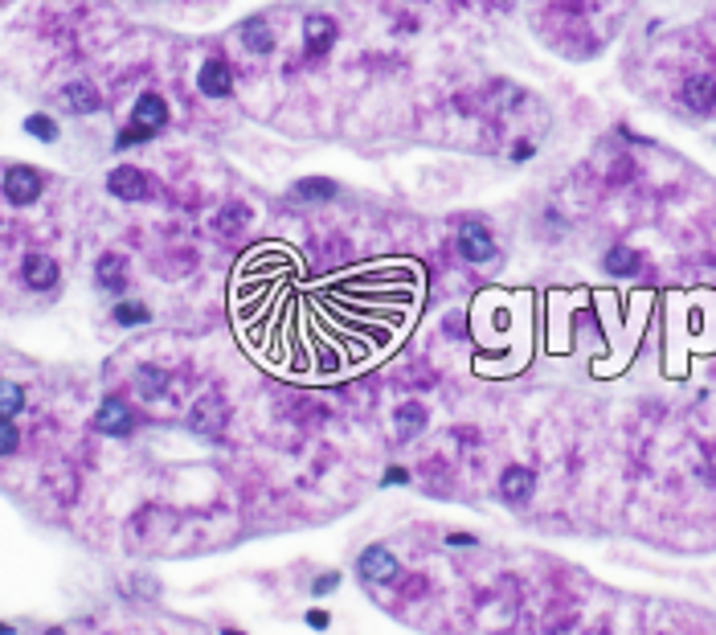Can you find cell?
I'll return each instance as SVG.
<instances>
[{"mask_svg":"<svg viewBox=\"0 0 716 635\" xmlns=\"http://www.w3.org/2000/svg\"><path fill=\"white\" fill-rule=\"evenodd\" d=\"M242 226H246V209H222V217H217V230L222 234H238Z\"/></svg>","mask_w":716,"mask_h":635,"instance_id":"cb8c5ba5","label":"cell"},{"mask_svg":"<svg viewBox=\"0 0 716 635\" xmlns=\"http://www.w3.org/2000/svg\"><path fill=\"white\" fill-rule=\"evenodd\" d=\"M144 140H152V132L140 127V124H132L127 132H119V148H127V144H144Z\"/></svg>","mask_w":716,"mask_h":635,"instance_id":"d4e9b609","label":"cell"},{"mask_svg":"<svg viewBox=\"0 0 716 635\" xmlns=\"http://www.w3.org/2000/svg\"><path fill=\"white\" fill-rule=\"evenodd\" d=\"M21 447V430L13 427V418H0V455H13Z\"/></svg>","mask_w":716,"mask_h":635,"instance_id":"603a6c76","label":"cell"},{"mask_svg":"<svg viewBox=\"0 0 716 635\" xmlns=\"http://www.w3.org/2000/svg\"><path fill=\"white\" fill-rule=\"evenodd\" d=\"M356 569H361L364 582H377V586H389L397 578V558L385 549V545H369V549L361 553V561H356Z\"/></svg>","mask_w":716,"mask_h":635,"instance_id":"3957f363","label":"cell"},{"mask_svg":"<svg viewBox=\"0 0 716 635\" xmlns=\"http://www.w3.org/2000/svg\"><path fill=\"white\" fill-rule=\"evenodd\" d=\"M307 623H312L315 631H328V623H332V619H328V610H320V607H315V610H307Z\"/></svg>","mask_w":716,"mask_h":635,"instance_id":"4316f807","label":"cell"},{"mask_svg":"<svg viewBox=\"0 0 716 635\" xmlns=\"http://www.w3.org/2000/svg\"><path fill=\"white\" fill-rule=\"evenodd\" d=\"M446 545H475L471 533H446Z\"/></svg>","mask_w":716,"mask_h":635,"instance_id":"f1b7e54d","label":"cell"},{"mask_svg":"<svg viewBox=\"0 0 716 635\" xmlns=\"http://www.w3.org/2000/svg\"><path fill=\"white\" fill-rule=\"evenodd\" d=\"M222 635H246V631H234V627H225V631Z\"/></svg>","mask_w":716,"mask_h":635,"instance_id":"1f68e13d","label":"cell"},{"mask_svg":"<svg viewBox=\"0 0 716 635\" xmlns=\"http://www.w3.org/2000/svg\"><path fill=\"white\" fill-rule=\"evenodd\" d=\"M189 427L197 430V435H222V427H225V402H222V394H205V398H201V402L193 406Z\"/></svg>","mask_w":716,"mask_h":635,"instance_id":"9c48e42d","label":"cell"},{"mask_svg":"<svg viewBox=\"0 0 716 635\" xmlns=\"http://www.w3.org/2000/svg\"><path fill=\"white\" fill-rule=\"evenodd\" d=\"M536 492V471L524 468V463H512V468H503L500 476V496L508 504H528Z\"/></svg>","mask_w":716,"mask_h":635,"instance_id":"277c9868","label":"cell"},{"mask_svg":"<svg viewBox=\"0 0 716 635\" xmlns=\"http://www.w3.org/2000/svg\"><path fill=\"white\" fill-rule=\"evenodd\" d=\"M25 132L37 136V140H45V144L58 140V124H54L50 116H29V119H25Z\"/></svg>","mask_w":716,"mask_h":635,"instance_id":"7402d4cb","label":"cell"},{"mask_svg":"<svg viewBox=\"0 0 716 635\" xmlns=\"http://www.w3.org/2000/svg\"><path fill=\"white\" fill-rule=\"evenodd\" d=\"M0 635H13V627H5V623H0Z\"/></svg>","mask_w":716,"mask_h":635,"instance_id":"d6a6232c","label":"cell"},{"mask_svg":"<svg viewBox=\"0 0 716 635\" xmlns=\"http://www.w3.org/2000/svg\"><path fill=\"white\" fill-rule=\"evenodd\" d=\"M45 635H66V631H62V627H50V631H45Z\"/></svg>","mask_w":716,"mask_h":635,"instance_id":"4dcf8cb0","label":"cell"},{"mask_svg":"<svg viewBox=\"0 0 716 635\" xmlns=\"http://www.w3.org/2000/svg\"><path fill=\"white\" fill-rule=\"evenodd\" d=\"M336 586H340V574H336V569H328V574H320V578L312 582V590H315V594H332Z\"/></svg>","mask_w":716,"mask_h":635,"instance_id":"484cf974","label":"cell"},{"mask_svg":"<svg viewBox=\"0 0 716 635\" xmlns=\"http://www.w3.org/2000/svg\"><path fill=\"white\" fill-rule=\"evenodd\" d=\"M21 275H25V283L34 291H50L58 287V263H54L50 255H25V267H21Z\"/></svg>","mask_w":716,"mask_h":635,"instance_id":"30bf717a","label":"cell"},{"mask_svg":"<svg viewBox=\"0 0 716 635\" xmlns=\"http://www.w3.org/2000/svg\"><path fill=\"white\" fill-rule=\"evenodd\" d=\"M107 189H111V197H119V201H144L148 197V176L132 165H119V168H111Z\"/></svg>","mask_w":716,"mask_h":635,"instance_id":"52a82bcc","label":"cell"},{"mask_svg":"<svg viewBox=\"0 0 716 635\" xmlns=\"http://www.w3.org/2000/svg\"><path fill=\"white\" fill-rule=\"evenodd\" d=\"M426 406L422 402H405V406H397V438H413L422 427H426Z\"/></svg>","mask_w":716,"mask_h":635,"instance_id":"2e32d148","label":"cell"},{"mask_svg":"<svg viewBox=\"0 0 716 635\" xmlns=\"http://www.w3.org/2000/svg\"><path fill=\"white\" fill-rule=\"evenodd\" d=\"M94 279H99V287L103 291H124L127 287V258L124 255H103L99 258V267H94Z\"/></svg>","mask_w":716,"mask_h":635,"instance_id":"7c38bea8","label":"cell"},{"mask_svg":"<svg viewBox=\"0 0 716 635\" xmlns=\"http://www.w3.org/2000/svg\"><path fill=\"white\" fill-rule=\"evenodd\" d=\"M336 45V21L323 17V13H312L303 21V50L307 58H323V54Z\"/></svg>","mask_w":716,"mask_h":635,"instance_id":"8992f818","label":"cell"},{"mask_svg":"<svg viewBox=\"0 0 716 635\" xmlns=\"http://www.w3.org/2000/svg\"><path fill=\"white\" fill-rule=\"evenodd\" d=\"M606 271L618 275V279H626V275L639 271V255H634L631 247H614V250L606 255Z\"/></svg>","mask_w":716,"mask_h":635,"instance_id":"d6986e66","label":"cell"},{"mask_svg":"<svg viewBox=\"0 0 716 635\" xmlns=\"http://www.w3.org/2000/svg\"><path fill=\"white\" fill-rule=\"evenodd\" d=\"M132 427H135L132 406L115 394L103 398L99 410H94V430H99V435H111V438H124V435H132Z\"/></svg>","mask_w":716,"mask_h":635,"instance_id":"6da1fadb","label":"cell"},{"mask_svg":"<svg viewBox=\"0 0 716 635\" xmlns=\"http://www.w3.org/2000/svg\"><path fill=\"white\" fill-rule=\"evenodd\" d=\"M5 197H9L13 206H34V201L42 197V173L29 165H13L9 173H5Z\"/></svg>","mask_w":716,"mask_h":635,"instance_id":"7a4b0ae2","label":"cell"},{"mask_svg":"<svg viewBox=\"0 0 716 635\" xmlns=\"http://www.w3.org/2000/svg\"><path fill=\"white\" fill-rule=\"evenodd\" d=\"M295 197L299 201H332L336 197V181H328V176H307V181L295 185Z\"/></svg>","mask_w":716,"mask_h":635,"instance_id":"e0dca14e","label":"cell"},{"mask_svg":"<svg viewBox=\"0 0 716 635\" xmlns=\"http://www.w3.org/2000/svg\"><path fill=\"white\" fill-rule=\"evenodd\" d=\"M197 86L201 95H209V99H225V95H234V70L225 58H209L205 66H201L197 75Z\"/></svg>","mask_w":716,"mask_h":635,"instance_id":"ba28073f","label":"cell"},{"mask_svg":"<svg viewBox=\"0 0 716 635\" xmlns=\"http://www.w3.org/2000/svg\"><path fill=\"white\" fill-rule=\"evenodd\" d=\"M242 45H246L250 54H271V50H274V34H271V25H266L263 17H250L246 25H242Z\"/></svg>","mask_w":716,"mask_h":635,"instance_id":"5bb4252c","label":"cell"},{"mask_svg":"<svg viewBox=\"0 0 716 635\" xmlns=\"http://www.w3.org/2000/svg\"><path fill=\"white\" fill-rule=\"evenodd\" d=\"M21 410H25V389L17 381H0V418H13Z\"/></svg>","mask_w":716,"mask_h":635,"instance_id":"ffe728a7","label":"cell"},{"mask_svg":"<svg viewBox=\"0 0 716 635\" xmlns=\"http://www.w3.org/2000/svg\"><path fill=\"white\" fill-rule=\"evenodd\" d=\"M132 124H140V127H148L152 136L160 132V127L168 124V103L160 99V95H140V99H135V111H132Z\"/></svg>","mask_w":716,"mask_h":635,"instance_id":"8fae6325","label":"cell"},{"mask_svg":"<svg viewBox=\"0 0 716 635\" xmlns=\"http://www.w3.org/2000/svg\"><path fill=\"white\" fill-rule=\"evenodd\" d=\"M459 250L467 263H487V258H495V242L492 234H487L483 222H462L459 226Z\"/></svg>","mask_w":716,"mask_h":635,"instance_id":"5b68a950","label":"cell"},{"mask_svg":"<svg viewBox=\"0 0 716 635\" xmlns=\"http://www.w3.org/2000/svg\"><path fill=\"white\" fill-rule=\"evenodd\" d=\"M528 156H532V144H516V148H512V160H520V165H524Z\"/></svg>","mask_w":716,"mask_h":635,"instance_id":"f546056e","label":"cell"},{"mask_svg":"<svg viewBox=\"0 0 716 635\" xmlns=\"http://www.w3.org/2000/svg\"><path fill=\"white\" fill-rule=\"evenodd\" d=\"M62 99H66V107L75 111V116H91V111H99V107H103V95L94 91L91 83H70Z\"/></svg>","mask_w":716,"mask_h":635,"instance_id":"4fadbf2b","label":"cell"},{"mask_svg":"<svg viewBox=\"0 0 716 635\" xmlns=\"http://www.w3.org/2000/svg\"><path fill=\"white\" fill-rule=\"evenodd\" d=\"M111 320L124 324V328H135V324H148V320H152V312H148L144 304H119L115 312H111Z\"/></svg>","mask_w":716,"mask_h":635,"instance_id":"44dd1931","label":"cell"},{"mask_svg":"<svg viewBox=\"0 0 716 635\" xmlns=\"http://www.w3.org/2000/svg\"><path fill=\"white\" fill-rule=\"evenodd\" d=\"M405 479H410V471H405V468H389V471H385V484H389V488L405 484Z\"/></svg>","mask_w":716,"mask_h":635,"instance_id":"83f0119b","label":"cell"},{"mask_svg":"<svg viewBox=\"0 0 716 635\" xmlns=\"http://www.w3.org/2000/svg\"><path fill=\"white\" fill-rule=\"evenodd\" d=\"M135 386H140L144 398H156V394H164L168 373L156 369V365H140V369H135Z\"/></svg>","mask_w":716,"mask_h":635,"instance_id":"ac0fdd59","label":"cell"},{"mask_svg":"<svg viewBox=\"0 0 716 635\" xmlns=\"http://www.w3.org/2000/svg\"><path fill=\"white\" fill-rule=\"evenodd\" d=\"M683 103H688L691 111H712L716 107V83L712 78H688V86H683Z\"/></svg>","mask_w":716,"mask_h":635,"instance_id":"9a60e30c","label":"cell"}]
</instances>
